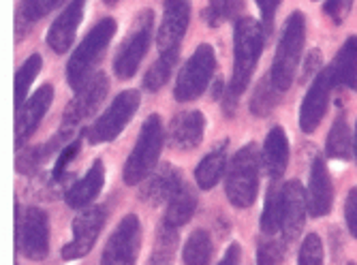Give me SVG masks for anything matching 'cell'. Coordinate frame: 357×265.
Instances as JSON below:
<instances>
[{
	"instance_id": "b9f144b4",
	"label": "cell",
	"mask_w": 357,
	"mask_h": 265,
	"mask_svg": "<svg viewBox=\"0 0 357 265\" xmlns=\"http://www.w3.org/2000/svg\"><path fill=\"white\" fill-rule=\"evenodd\" d=\"M218 265H242V248L238 244H231L222 255Z\"/></svg>"
},
{
	"instance_id": "ac0fdd59",
	"label": "cell",
	"mask_w": 357,
	"mask_h": 265,
	"mask_svg": "<svg viewBox=\"0 0 357 265\" xmlns=\"http://www.w3.org/2000/svg\"><path fill=\"white\" fill-rule=\"evenodd\" d=\"M308 214L312 218H321L330 214L334 206V186L330 172L326 167V160L321 156H314L310 162V174H308Z\"/></svg>"
},
{
	"instance_id": "484cf974",
	"label": "cell",
	"mask_w": 357,
	"mask_h": 265,
	"mask_svg": "<svg viewBox=\"0 0 357 265\" xmlns=\"http://www.w3.org/2000/svg\"><path fill=\"white\" fill-rule=\"evenodd\" d=\"M259 229H261L264 236H276L278 231H282V186L276 182L270 186L266 195V204L261 218H259Z\"/></svg>"
},
{
	"instance_id": "836d02e7",
	"label": "cell",
	"mask_w": 357,
	"mask_h": 265,
	"mask_svg": "<svg viewBox=\"0 0 357 265\" xmlns=\"http://www.w3.org/2000/svg\"><path fill=\"white\" fill-rule=\"evenodd\" d=\"M287 240L280 236H266L264 242L257 244V265H282L287 257Z\"/></svg>"
},
{
	"instance_id": "e575fe53",
	"label": "cell",
	"mask_w": 357,
	"mask_h": 265,
	"mask_svg": "<svg viewBox=\"0 0 357 265\" xmlns=\"http://www.w3.org/2000/svg\"><path fill=\"white\" fill-rule=\"evenodd\" d=\"M60 5V0H22L17 7V22L22 20L26 26L43 20Z\"/></svg>"
},
{
	"instance_id": "30bf717a",
	"label": "cell",
	"mask_w": 357,
	"mask_h": 265,
	"mask_svg": "<svg viewBox=\"0 0 357 265\" xmlns=\"http://www.w3.org/2000/svg\"><path fill=\"white\" fill-rule=\"evenodd\" d=\"M142 248V222L135 214L124 216L109 236L101 265H135Z\"/></svg>"
},
{
	"instance_id": "ba28073f",
	"label": "cell",
	"mask_w": 357,
	"mask_h": 265,
	"mask_svg": "<svg viewBox=\"0 0 357 265\" xmlns=\"http://www.w3.org/2000/svg\"><path fill=\"white\" fill-rule=\"evenodd\" d=\"M142 105V96L137 90H124L120 92L112 105L107 107V112L103 116H99L94 120V124L90 128H86V139L94 146V144H107L114 142L120 132L128 126V122L133 120V116L137 114Z\"/></svg>"
},
{
	"instance_id": "7c38bea8",
	"label": "cell",
	"mask_w": 357,
	"mask_h": 265,
	"mask_svg": "<svg viewBox=\"0 0 357 265\" xmlns=\"http://www.w3.org/2000/svg\"><path fill=\"white\" fill-rule=\"evenodd\" d=\"M105 225V210L101 206H88L71 225V242L62 248L64 261H77L84 259L99 240V234Z\"/></svg>"
},
{
	"instance_id": "5bb4252c",
	"label": "cell",
	"mask_w": 357,
	"mask_h": 265,
	"mask_svg": "<svg viewBox=\"0 0 357 265\" xmlns=\"http://www.w3.org/2000/svg\"><path fill=\"white\" fill-rule=\"evenodd\" d=\"M188 24H190V0H165L163 20H160L156 32V43L160 54L180 50Z\"/></svg>"
},
{
	"instance_id": "f6af8a7d",
	"label": "cell",
	"mask_w": 357,
	"mask_h": 265,
	"mask_svg": "<svg viewBox=\"0 0 357 265\" xmlns=\"http://www.w3.org/2000/svg\"><path fill=\"white\" fill-rule=\"evenodd\" d=\"M353 154H355V162H357V122H355V139H353Z\"/></svg>"
},
{
	"instance_id": "4dcf8cb0",
	"label": "cell",
	"mask_w": 357,
	"mask_h": 265,
	"mask_svg": "<svg viewBox=\"0 0 357 265\" xmlns=\"http://www.w3.org/2000/svg\"><path fill=\"white\" fill-rule=\"evenodd\" d=\"M43 66V58L39 54H32L24 60V64L20 66V71L15 73V86H13V94H15V109L22 107V103H26L28 90L35 82V77L39 75Z\"/></svg>"
},
{
	"instance_id": "d6986e66",
	"label": "cell",
	"mask_w": 357,
	"mask_h": 265,
	"mask_svg": "<svg viewBox=\"0 0 357 265\" xmlns=\"http://www.w3.org/2000/svg\"><path fill=\"white\" fill-rule=\"evenodd\" d=\"M204 132H206V116L199 109L192 112H182L176 114L169 122L167 130V142L176 150H192L204 142Z\"/></svg>"
},
{
	"instance_id": "8992f818",
	"label": "cell",
	"mask_w": 357,
	"mask_h": 265,
	"mask_svg": "<svg viewBox=\"0 0 357 265\" xmlns=\"http://www.w3.org/2000/svg\"><path fill=\"white\" fill-rule=\"evenodd\" d=\"M154 30V11L144 9L135 17L131 30H128L126 39L120 43L116 56H114V73L120 80H131L137 71L139 64L148 54L150 41Z\"/></svg>"
},
{
	"instance_id": "74e56055",
	"label": "cell",
	"mask_w": 357,
	"mask_h": 265,
	"mask_svg": "<svg viewBox=\"0 0 357 265\" xmlns=\"http://www.w3.org/2000/svg\"><path fill=\"white\" fill-rule=\"evenodd\" d=\"M79 148H82V142H79V139H73V142H69L67 146H64V148L60 150V154H58V158H56V165H54V172H52V178H54V180H60L64 174H67L69 165H71L73 158L79 154Z\"/></svg>"
},
{
	"instance_id": "6da1fadb",
	"label": "cell",
	"mask_w": 357,
	"mask_h": 265,
	"mask_svg": "<svg viewBox=\"0 0 357 265\" xmlns=\"http://www.w3.org/2000/svg\"><path fill=\"white\" fill-rule=\"evenodd\" d=\"M264 24H259L255 17H238L236 30H234V73L231 80L225 88L222 94V112L227 116H234L240 96L248 88L252 73L257 69V62L264 54L266 35H264Z\"/></svg>"
},
{
	"instance_id": "d4e9b609",
	"label": "cell",
	"mask_w": 357,
	"mask_h": 265,
	"mask_svg": "<svg viewBox=\"0 0 357 265\" xmlns=\"http://www.w3.org/2000/svg\"><path fill=\"white\" fill-rule=\"evenodd\" d=\"M330 66L336 86H344L357 92V37H349L342 43Z\"/></svg>"
},
{
	"instance_id": "44dd1931",
	"label": "cell",
	"mask_w": 357,
	"mask_h": 265,
	"mask_svg": "<svg viewBox=\"0 0 357 265\" xmlns=\"http://www.w3.org/2000/svg\"><path fill=\"white\" fill-rule=\"evenodd\" d=\"M182 176L180 172L174 167V165L165 162L158 165L156 174H152V178H148V182L142 186L139 190V199L150 206H158L163 202H169L172 195L178 190V186L182 184Z\"/></svg>"
},
{
	"instance_id": "277c9868",
	"label": "cell",
	"mask_w": 357,
	"mask_h": 265,
	"mask_svg": "<svg viewBox=\"0 0 357 265\" xmlns=\"http://www.w3.org/2000/svg\"><path fill=\"white\" fill-rule=\"evenodd\" d=\"M116 28L118 26L114 17H103L88 30V35L75 47L67 64V82L71 88L79 90L92 77V69L103 56V52L107 50V45L112 43Z\"/></svg>"
},
{
	"instance_id": "f546056e",
	"label": "cell",
	"mask_w": 357,
	"mask_h": 265,
	"mask_svg": "<svg viewBox=\"0 0 357 265\" xmlns=\"http://www.w3.org/2000/svg\"><path fill=\"white\" fill-rule=\"evenodd\" d=\"M351 130H349V124H347V118L340 114L332 128H330V135L326 139V152L330 158H336V160H347L351 156Z\"/></svg>"
},
{
	"instance_id": "f1b7e54d",
	"label": "cell",
	"mask_w": 357,
	"mask_h": 265,
	"mask_svg": "<svg viewBox=\"0 0 357 265\" xmlns=\"http://www.w3.org/2000/svg\"><path fill=\"white\" fill-rule=\"evenodd\" d=\"M280 90L272 84L270 75H266L261 82L257 84L255 92H252V98H250V112L257 116V118H266L274 112V107L280 103Z\"/></svg>"
},
{
	"instance_id": "4fadbf2b",
	"label": "cell",
	"mask_w": 357,
	"mask_h": 265,
	"mask_svg": "<svg viewBox=\"0 0 357 265\" xmlns=\"http://www.w3.org/2000/svg\"><path fill=\"white\" fill-rule=\"evenodd\" d=\"M334 86H336V80L332 73V66L321 69L319 75L312 80V86L308 88L302 101V107H300V126L304 132H312L321 124L323 116L328 112L330 92L334 90Z\"/></svg>"
},
{
	"instance_id": "ab89813d",
	"label": "cell",
	"mask_w": 357,
	"mask_h": 265,
	"mask_svg": "<svg viewBox=\"0 0 357 265\" xmlns=\"http://www.w3.org/2000/svg\"><path fill=\"white\" fill-rule=\"evenodd\" d=\"M344 218H347V227H349V231H351V236L357 238V186L351 188L349 195H347Z\"/></svg>"
},
{
	"instance_id": "f35d334b",
	"label": "cell",
	"mask_w": 357,
	"mask_h": 265,
	"mask_svg": "<svg viewBox=\"0 0 357 265\" xmlns=\"http://www.w3.org/2000/svg\"><path fill=\"white\" fill-rule=\"evenodd\" d=\"M351 7H353V0H326L323 11H326V15L332 17L336 24H342L349 15Z\"/></svg>"
},
{
	"instance_id": "3957f363",
	"label": "cell",
	"mask_w": 357,
	"mask_h": 265,
	"mask_svg": "<svg viewBox=\"0 0 357 265\" xmlns=\"http://www.w3.org/2000/svg\"><path fill=\"white\" fill-rule=\"evenodd\" d=\"M259 167H261V152L255 144L242 146L227 165L225 195L234 208H250L257 202Z\"/></svg>"
},
{
	"instance_id": "7402d4cb",
	"label": "cell",
	"mask_w": 357,
	"mask_h": 265,
	"mask_svg": "<svg viewBox=\"0 0 357 265\" xmlns=\"http://www.w3.org/2000/svg\"><path fill=\"white\" fill-rule=\"evenodd\" d=\"M289 162V139L282 126H272L261 148V165L272 182H278L287 172Z\"/></svg>"
},
{
	"instance_id": "83f0119b",
	"label": "cell",
	"mask_w": 357,
	"mask_h": 265,
	"mask_svg": "<svg viewBox=\"0 0 357 265\" xmlns=\"http://www.w3.org/2000/svg\"><path fill=\"white\" fill-rule=\"evenodd\" d=\"M178 56H180V50L163 52L154 60V64L150 66V69L146 71V75H144V88L148 92H158L160 88H163L169 82V77H172V73L176 69Z\"/></svg>"
},
{
	"instance_id": "60d3db41",
	"label": "cell",
	"mask_w": 357,
	"mask_h": 265,
	"mask_svg": "<svg viewBox=\"0 0 357 265\" xmlns=\"http://www.w3.org/2000/svg\"><path fill=\"white\" fill-rule=\"evenodd\" d=\"M259 11H261V24H264V30L270 32L272 30V24H274V15H276V9L280 5V0H255Z\"/></svg>"
},
{
	"instance_id": "603a6c76",
	"label": "cell",
	"mask_w": 357,
	"mask_h": 265,
	"mask_svg": "<svg viewBox=\"0 0 357 265\" xmlns=\"http://www.w3.org/2000/svg\"><path fill=\"white\" fill-rule=\"evenodd\" d=\"M227 150H229V139H222L199 160L197 169H195V182L199 188L210 190L222 180V176L227 174V165H229L227 162Z\"/></svg>"
},
{
	"instance_id": "7a4b0ae2",
	"label": "cell",
	"mask_w": 357,
	"mask_h": 265,
	"mask_svg": "<svg viewBox=\"0 0 357 265\" xmlns=\"http://www.w3.org/2000/svg\"><path fill=\"white\" fill-rule=\"evenodd\" d=\"M304 41H306V17L302 11H294L282 24V32L270 71V80L280 92H287L296 80Z\"/></svg>"
},
{
	"instance_id": "9c48e42d",
	"label": "cell",
	"mask_w": 357,
	"mask_h": 265,
	"mask_svg": "<svg viewBox=\"0 0 357 265\" xmlns=\"http://www.w3.org/2000/svg\"><path fill=\"white\" fill-rule=\"evenodd\" d=\"M15 229H17V246L22 255L30 261H43L50 252V220L47 214L30 206L20 218V208H15Z\"/></svg>"
},
{
	"instance_id": "cb8c5ba5",
	"label": "cell",
	"mask_w": 357,
	"mask_h": 265,
	"mask_svg": "<svg viewBox=\"0 0 357 265\" xmlns=\"http://www.w3.org/2000/svg\"><path fill=\"white\" fill-rule=\"evenodd\" d=\"M195 208H197V197H195V192L190 190V186L186 182H182L178 186V190L172 195V199L167 202V210H165V216H163V225L174 227V229L184 227L192 218Z\"/></svg>"
},
{
	"instance_id": "d590c367",
	"label": "cell",
	"mask_w": 357,
	"mask_h": 265,
	"mask_svg": "<svg viewBox=\"0 0 357 265\" xmlns=\"http://www.w3.org/2000/svg\"><path fill=\"white\" fill-rule=\"evenodd\" d=\"M178 246V229L167 227L160 222L156 231V248H154V259H169L172 252Z\"/></svg>"
},
{
	"instance_id": "bcb514c9",
	"label": "cell",
	"mask_w": 357,
	"mask_h": 265,
	"mask_svg": "<svg viewBox=\"0 0 357 265\" xmlns=\"http://www.w3.org/2000/svg\"><path fill=\"white\" fill-rule=\"evenodd\" d=\"M103 3H105L107 7H114V5L118 3V0H103Z\"/></svg>"
},
{
	"instance_id": "1f68e13d",
	"label": "cell",
	"mask_w": 357,
	"mask_h": 265,
	"mask_svg": "<svg viewBox=\"0 0 357 265\" xmlns=\"http://www.w3.org/2000/svg\"><path fill=\"white\" fill-rule=\"evenodd\" d=\"M71 135L73 132L71 130H62L60 128V132L56 137H52L47 144H43V146H37V148H32V150H28L26 154H22V158H20V169L24 167V169H30V167H39L41 162H45L54 152H56V148H60V146H64V142H69L71 139Z\"/></svg>"
},
{
	"instance_id": "8d00e7d4",
	"label": "cell",
	"mask_w": 357,
	"mask_h": 265,
	"mask_svg": "<svg viewBox=\"0 0 357 265\" xmlns=\"http://www.w3.org/2000/svg\"><path fill=\"white\" fill-rule=\"evenodd\" d=\"M298 265H323V244L317 234H310L304 238L300 246Z\"/></svg>"
},
{
	"instance_id": "e0dca14e",
	"label": "cell",
	"mask_w": 357,
	"mask_h": 265,
	"mask_svg": "<svg viewBox=\"0 0 357 265\" xmlns=\"http://www.w3.org/2000/svg\"><path fill=\"white\" fill-rule=\"evenodd\" d=\"M308 214V199L306 190L298 180H291L282 184V238L287 242H294L304 229Z\"/></svg>"
},
{
	"instance_id": "7bdbcfd3",
	"label": "cell",
	"mask_w": 357,
	"mask_h": 265,
	"mask_svg": "<svg viewBox=\"0 0 357 265\" xmlns=\"http://www.w3.org/2000/svg\"><path fill=\"white\" fill-rule=\"evenodd\" d=\"M319 62H321V54L319 52H312L310 56H308V66H306V73H304V77H308L310 75V71H314L317 66H319Z\"/></svg>"
},
{
	"instance_id": "ffe728a7",
	"label": "cell",
	"mask_w": 357,
	"mask_h": 265,
	"mask_svg": "<svg viewBox=\"0 0 357 265\" xmlns=\"http://www.w3.org/2000/svg\"><path fill=\"white\" fill-rule=\"evenodd\" d=\"M103 184H105V167H103V160L96 158L90 165V169L84 174V178H79L67 192H64V202L73 210H84L99 197V192L103 190Z\"/></svg>"
},
{
	"instance_id": "ee69618b",
	"label": "cell",
	"mask_w": 357,
	"mask_h": 265,
	"mask_svg": "<svg viewBox=\"0 0 357 265\" xmlns=\"http://www.w3.org/2000/svg\"><path fill=\"white\" fill-rule=\"evenodd\" d=\"M225 88H227V86H222V80H216V82H214V90H212V98H214V101H218V98H222V96H220V92H222ZM222 94H225V92H222Z\"/></svg>"
},
{
	"instance_id": "9a60e30c",
	"label": "cell",
	"mask_w": 357,
	"mask_h": 265,
	"mask_svg": "<svg viewBox=\"0 0 357 265\" xmlns=\"http://www.w3.org/2000/svg\"><path fill=\"white\" fill-rule=\"evenodd\" d=\"M52 101H54V86L43 84L39 86V90L32 92L26 98V103L17 109V118H15V148L17 150H22L26 139L32 137V132L39 128Z\"/></svg>"
},
{
	"instance_id": "4316f807",
	"label": "cell",
	"mask_w": 357,
	"mask_h": 265,
	"mask_svg": "<svg viewBox=\"0 0 357 265\" xmlns=\"http://www.w3.org/2000/svg\"><path fill=\"white\" fill-rule=\"evenodd\" d=\"M214 255V244L206 229H195L182 248L184 265H210Z\"/></svg>"
},
{
	"instance_id": "d6a6232c",
	"label": "cell",
	"mask_w": 357,
	"mask_h": 265,
	"mask_svg": "<svg viewBox=\"0 0 357 265\" xmlns=\"http://www.w3.org/2000/svg\"><path fill=\"white\" fill-rule=\"evenodd\" d=\"M242 11H244V0H210L204 17L210 26H220L238 17Z\"/></svg>"
},
{
	"instance_id": "2e32d148",
	"label": "cell",
	"mask_w": 357,
	"mask_h": 265,
	"mask_svg": "<svg viewBox=\"0 0 357 265\" xmlns=\"http://www.w3.org/2000/svg\"><path fill=\"white\" fill-rule=\"evenodd\" d=\"M88 0H69L67 7H64L58 17L52 22L50 30H47V47L56 54H67L69 47L73 45V39L77 35V28L82 24L84 17V9H86Z\"/></svg>"
},
{
	"instance_id": "5b68a950",
	"label": "cell",
	"mask_w": 357,
	"mask_h": 265,
	"mask_svg": "<svg viewBox=\"0 0 357 265\" xmlns=\"http://www.w3.org/2000/svg\"><path fill=\"white\" fill-rule=\"evenodd\" d=\"M163 124H160L158 114H150L142 126L139 137L128 154L124 167H122V180L128 186L139 184L154 167L160 158V150H163Z\"/></svg>"
},
{
	"instance_id": "52a82bcc",
	"label": "cell",
	"mask_w": 357,
	"mask_h": 265,
	"mask_svg": "<svg viewBox=\"0 0 357 265\" xmlns=\"http://www.w3.org/2000/svg\"><path fill=\"white\" fill-rule=\"evenodd\" d=\"M216 69V54L210 43H202L192 56L186 60V64L180 69L176 86H174V98L180 103L195 101L199 98L208 86L212 84V75Z\"/></svg>"
},
{
	"instance_id": "8fae6325",
	"label": "cell",
	"mask_w": 357,
	"mask_h": 265,
	"mask_svg": "<svg viewBox=\"0 0 357 265\" xmlns=\"http://www.w3.org/2000/svg\"><path fill=\"white\" fill-rule=\"evenodd\" d=\"M109 92V80L103 71H96L73 96V101L67 105L62 114V130H75L82 122H86Z\"/></svg>"
}]
</instances>
